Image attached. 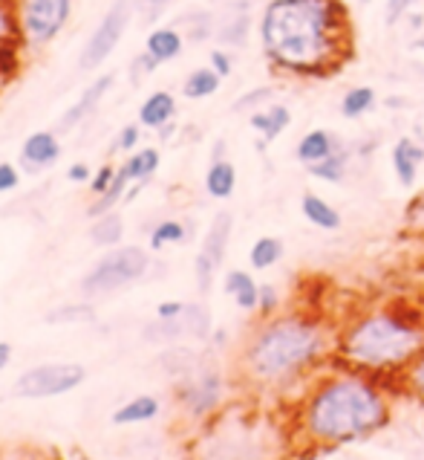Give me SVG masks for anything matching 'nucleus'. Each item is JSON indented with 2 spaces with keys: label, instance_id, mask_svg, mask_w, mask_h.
<instances>
[{
  "label": "nucleus",
  "instance_id": "obj_1",
  "mask_svg": "<svg viewBox=\"0 0 424 460\" xmlns=\"http://www.w3.org/2000/svg\"><path fill=\"white\" fill-rule=\"evenodd\" d=\"M260 38L269 61L295 75H333L352 56V21L343 0H272Z\"/></svg>",
  "mask_w": 424,
  "mask_h": 460
},
{
  "label": "nucleus",
  "instance_id": "obj_2",
  "mask_svg": "<svg viewBox=\"0 0 424 460\" xmlns=\"http://www.w3.org/2000/svg\"><path fill=\"white\" fill-rule=\"evenodd\" d=\"M387 417V402L373 383L361 376H341L326 379L312 394L303 426L309 438L321 443H352L381 429Z\"/></svg>",
  "mask_w": 424,
  "mask_h": 460
},
{
  "label": "nucleus",
  "instance_id": "obj_3",
  "mask_svg": "<svg viewBox=\"0 0 424 460\" xmlns=\"http://www.w3.org/2000/svg\"><path fill=\"white\" fill-rule=\"evenodd\" d=\"M343 357L364 367H399L424 350V313L407 301H393L355 322L341 341Z\"/></svg>",
  "mask_w": 424,
  "mask_h": 460
},
{
  "label": "nucleus",
  "instance_id": "obj_4",
  "mask_svg": "<svg viewBox=\"0 0 424 460\" xmlns=\"http://www.w3.org/2000/svg\"><path fill=\"white\" fill-rule=\"evenodd\" d=\"M321 353V327L307 315H286L272 322L248 348V367L260 379L298 374Z\"/></svg>",
  "mask_w": 424,
  "mask_h": 460
},
{
  "label": "nucleus",
  "instance_id": "obj_5",
  "mask_svg": "<svg viewBox=\"0 0 424 460\" xmlns=\"http://www.w3.org/2000/svg\"><path fill=\"white\" fill-rule=\"evenodd\" d=\"M148 270V255L142 252L139 246H125L118 252L101 258L92 272L84 279V293L96 296V293H110L125 287L130 281L142 279V272Z\"/></svg>",
  "mask_w": 424,
  "mask_h": 460
},
{
  "label": "nucleus",
  "instance_id": "obj_6",
  "mask_svg": "<svg viewBox=\"0 0 424 460\" xmlns=\"http://www.w3.org/2000/svg\"><path fill=\"white\" fill-rule=\"evenodd\" d=\"M134 6H136V0H116V4L104 12V18L99 21L96 32H92L90 41L84 44L82 58H78L82 70H96L99 64H104L110 58V52L118 47L122 35L127 32L130 18H134Z\"/></svg>",
  "mask_w": 424,
  "mask_h": 460
},
{
  "label": "nucleus",
  "instance_id": "obj_7",
  "mask_svg": "<svg viewBox=\"0 0 424 460\" xmlns=\"http://www.w3.org/2000/svg\"><path fill=\"white\" fill-rule=\"evenodd\" d=\"M73 0H21V32L32 44H49L70 21Z\"/></svg>",
  "mask_w": 424,
  "mask_h": 460
},
{
  "label": "nucleus",
  "instance_id": "obj_8",
  "mask_svg": "<svg viewBox=\"0 0 424 460\" xmlns=\"http://www.w3.org/2000/svg\"><path fill=\"white\" fill-rule=\"evenodd\" d=\"M87 371L82 365H41L26 371L18 383L15 394L23 400H44V397H58L64 391H73L75 385L84 383Z\"/></svg>",
  "mask_w": 424,
  "mask_h": 460
},
{
  "label": "nucleus",
  "instance_id": "obj_9",
  "mask_svg": "<svg viewBox=\"0 0 424 460\" xmlns=\"http://www.w3.org/2000/svg\"><path fill=\"white\" fill-rule=\"evenodd\" d=\"M231 215L220 212L211 223V229L203 241L200 255H196V281H200V290L208 293L211 281H214V272L220 270L222 258H225V246H229V234H231Z\"/></svg>",
  "mask_w": 424,
  "mask_h": 460
},
{
  "label": "nucleus",
  "instance_id": "obj_10",
  "mask_svg": "<svg viewBox=\"0 0 424 460\" xmlns=\"http://www.w3.org/2000/svg\"><path fill=\"white\" fill-rule=\"evenodd\" d=\"M113 87V75H101V78H96V82H92L87 90H84V96L78 99L73 108L61 116V122H58V130H64V134H67V130H73L78 122L84 119V116L96 108V104L101 102V96L108 93V90Z\"/></svg>",
  "mask_w": 424,
  "mask_h": 460
},
{
  "label": "nucleus",
  "instance_id": "obj_11",
  "mask_svg": "<svg viewBox=\"0 0 424 460\" xmlns=\"http://www.w3.org/2000/svg\"><path fill=\"white\" fill-rule=\"evenodd\" d=\"M61 146L56 142V137L41 130V134H32L30 139L23 142V165H30V171L47 168L58 160Z\"/></svg>",
  "mask_w": 424,
  "mask_h": 460
},
{
  "label": "nucleus",
  "instance_id": "obj_12",
  "mask_svg": "<svg viewBox=\"0 0 424 460\" xmlns=\"http://www.w3.org/2000/svg\"><path fill=\"white\" fill-rule=\"evenodd\" d=\"M424 160V148H419L413 139H399L393 148V168L402 186H413L419 174V163Z\"/></svg>",
  "mask_w": 424,
  "mask_h": 460
},
{
  "label": "nucleus",
  "instance_id": "obj_13",
  "mask_svg": "<svg viewBox=\"0 0 424 460\" xmlns=\"http://www.w3.org/2000/svg\"><path fill=\"white\" fill-rule=\"evenodd\" d=\"M225 293L234 296L237 307H243V310H255L260 301V287L251 281L248 272H240V270L225 275Z\"/></svg>",
  "mask_w": 424,
  "mask_h": 460
},
{
  "label": "nucleus",
  "instance_id": "obj_14",
  "mask_svg": "<svg viewBox=\"0 0 424 460\" xmlns=\"http://www.w3.org/2000/svg\"><path fill=\"white\" fill-rule=\"evenodd\" d=\"M335 151V139L326 134V130H309L307 137L298 142V160L303 165H312V163H321L326 160L329 154Z\"/></svg>",
  "mask_w": 424,
  "mask_h": 460
},
{
  "label": "nucleus",
  "instance_id": "obj_15",
  "mask_svg": "<svg viewBox=\"0 0 424 460\" xmlns=\"http://www.w3.org/2000/svg\"><path fill=\"white\" fill-rule=\"evenodd\" d=\"M144 52H151V56L162 64V61H170L177 58L182 52V35L177 30H170V26H162V30H153L148 35V44H144Z\"/></svg>",
  "mask_w": 424,
  "mask_h": 460
},
{
  "label": "nucleus",
  "instance_id": "obj_16",
  "mask_svg": "<svg viewBox=\"0 0 424 460\" xmlns=\"http://www.w3.org/2000/svg\"><path fill=\"white\" fill-rule=\"evenodd\" d=\"M300 208H303V215H307L309 223H315L317 229H338L341 226V215L335 212V206H329L324 197H317V194H303V200H300Z\"/></svg>",
  "mask_w": 424,
  "mask_h": 460
},
{
  "label": "nucleus",
  "instance_id": "obj_17",
  "mask_svg": "<svg viewBox=\"0 0 424 460\" xmlns=\"http://www.w3.org/2000/svg\"><path fill=\"white\" fill-rule=\"evenodd\" d=\"M174 111H177L174 96L165 93V90H159V93H153L148 102L142 104L139 119H142V125H148V128H162L170 116H174Z\"/></svg>",
  "mask_w": 424,
  "mask_h": 460
},
{
  "label": "nucleus",
  "instance_id": "obj_18",
  "mask_svg": "<svg viewBox=\"0 0 424 460\" xmlns=\"http://www.w3.org/2000/svg\"><path fill=\"white\" fill-rule=\"evenodd\" d=\"M234 182H237V171L231 163L225 160H214L205 174V189L211 197H217V200H225V197H231L234 191Z\"/></svg>",
  "mask_w": 424,
  "mask_h": 460
},
{
  "label": "nucleus",
  "instance_id": "obj_19",
  "mask_svg": "<svg viewBox=\"0 0 424 460\" xmlns=\"http://www.w3.org/2000/svg\"><path fill=\"white\" fill-rule=\"evenodd\" d=\"M248 122H251V128H257V130H260L263 139L272 142V139H277V137H281L283 130L289 128L291 116H289V111L283 108V104H274V108H269L266 113H255Z\"/></svg>",
  "mask_w": 424,
  "mask_h": 460
},
{
  "label": "nucleus",
  "instance_id": "obj_20",
  "mask_svg": "<svg viewBox=\"0 0 424 460\" xmlns=\"http://www.w3.org/2000/svg\"><path fill=\"white\" fill-rule=\"evenodd\" d=\"M159 411V402L153 397H136L134 402L122 405L116 414H113V423L116 426H127V423H144V420H153Z\"/></svg>",
  "mask_w": 424,
  "mask_h": 460
},
{
  "label": "nucleus",
  "instance_id": "obj_21",
  "mask_svg": "<svg viewBox=\"0 0 424 460\" xmlns=\"http://www.w3.org/2000/svg\"><path fill=\"white\" fill-rule=\"evenodd\" d=\"M220 73L211 67V70H194L188 75V82H185L182 93L188 99H205V96H214L220 90Z\"/></svg>",
  "mask_w": 424,
  "mask_h": 460
},
{
  "label": "nucleus",
  "instance_id": "obj_22",
  "mask_svg": "<svg viewBox=\"0 0 424 460\" xmlns=\"http://www.w3.org/2000/svg\"><path fill=\"white\" fill-rule=\"evenodd\" d=\"M309 174L317 177V180H326V182H338L343 180V174H347V151H333L326 156V160L321 163H312L309 165Z\"/></svg>",
  "mask_w": 424,
  "mask_h": 460
},
{
  "label": "nucleus",
  "instance_id": "obj_23",
  "mask_svg": "<svg viewBox=\"0 0 424 460\" xmlns=\"http://www.w3.org/2000/svg\"><path fill=\"white\" fill-rule=\"evenodd\" d=\"M373 104H376V90L373 87H352L341 102V113L347 116V119H358V116H364L369 108H373Z\"/></svg>",
  "mask_w": 424,
  "mask_h": 460
},
{
  "label": "nucleus",
  "instance_id": "obj_24",
  "mask_svg": "<svg viewBox=\"0 0 424 460\" xmlns=\"http://www.w3.org/2000/svg\"><path fill=\"white\" fill-rule=\"evenodd\" d=\"M248 258H251V267L255 270H269L283 258V243L277 238H260L255 246H251Z\"/></svg>",
  "mask_w": 424,
  "mask_h": 460
},
{
  "label": "nucleus",
  "instance_id": "obj_25",
  "mask_svg": "<svg viewBox=\"0 0 424 460\" xmlns=\"http://www.w3.org/2000/svg\"><path fill=\"white\" fill-rule=\"evenodd\" d=\"M217 397H220V379H217V374H205L203 383L188 394V402L196 414H203L217 402Z\"/></svg>",
  "mask_w": 424,
  "mask_h": 460
},
{
  "label": "nucleus",
  "instance_id": "obj_26",
  "mask_svg": "<svg viewBox=\"0 0 424 460\" xmlns=\"http://www.w3.org/2000/svg\"><path fill=\"white\" fill-rule=\"evenodd\" d=\"M122 232H125V226H122V217L118 215H104L96 226H92V243H99V246H113V243H118L122 241Z\"/></svg>",
  "mask_w": 424,
  "mask_h": 460
},
{
  "label": "nucleus",
  "instance_id": "obj_27",
  "mask_svg": "<svg viewBox=\"0 0 424 460\" xmlns=\"http://www.w3.org/2000/svg\"><path fill=\"white\" fill-rule=\"evenodd\" d=\"M127 182H130V174H127V168H122V171H118V174L113 177L110 189L104 191V194H99V203H96V206H90V212H87V215L99 217V215H104V212H110L113 203L125 194V186H127Z\"/></svg>",
  "mask_w": 424,
  "mask_h": 460
},
{
  "label": "nucleus",
  "instance_id": "obj_28",
  "mask_svg": "<svg viewBox=\"0 0 424 460\" xmlns=\"http://www.w3.org/2000/svg\"><path fill=\"white\" fill-rule=\"evenodd\" d=\"M125 168H127L130 180H148V177L153 174V171L159 168V151L144 148V151L134 154V160H130Z\"/></svg>",
  "mask_w": 424,
  "mask_h": 460
},
{
  "label": "nucleus",
  "instance_id": "obj_29",
  "mask_svg": "<svg viewBox=\"0 0 424 460\" xmlns=\"http://www.w3.org/2000/svg\"><path fill=\"white\" fill-rule=\"evenodd\" d=\"M248 15H246V9L237 15L234 21H229L220 30V41H225V44H246V38H248Z\"/></svg>",
  "mask_w": 424,
  "mask_h": 460
},
{
  "label": "nucleus",
  "instance_id": "obj_30",
  "mask_svg": "<svg viewBox=\"0 0 424 460\" xmlns=\"http://www.w3.org/2000/svg\"><path fill=\"white\" fill-rule=\"evenodd\" d=\"M185 238V226L177 220H165V223H159V226L153 229V249H162L165 243H179Z\"/></svg>",
  "mask_w": 424,
  "mask_h": 460
},
{
  "label": "nucleus",
  "instance_id": "obj_31",
  "mask_svg": "<svg viewBox=\"0 0 424 460\" xmlns=\"http://www.w3.org/2000/svg\"><path fill=\"white\" fill-rule=\"evenodd\" d=\"M92 307L87 305H70V307H61V310H52L47 315V322L49 324H58V322H90L92 319Z\"/></svg>",
  "mask_w": 424,
  "mask_h": 460
},
{
  "label": "nucleus",
  "instance_id": "obj_32",
  "mask_svg": "<svg viewBox=\"0 0 424 460\" xmlns=\"http://www.w3.org/2000/svg\"><path fill=\"white\" fill-rule=\"evenodd\" d=\"M277 305H281V298H277V290H274V287H272V284L260 287V301H257L260 313H263V315H272V313L277 310Z\"/></svg>",
  "mask_w": 424,
  "mask_h": 460
},
{
  "label": "nucleus",
  "instance_id": "obj_33",
  "mask_svg": "<svg viewBox=\"0 0 424 460\" xmlns=\"http://www.w3.org/2000/svg\"><path fill=\"white\" fill-rule=\"evenodd\" d=\"M18 67V52L12 44H0V75H6Z\"/></svg>",
  "mask_w": 424,
  "mask_h": 460
},
{
  "label": "nucleus",
  "instance_id": "obj_34",
  "mask_svg": "<svg viewBox=\"0 0 424 460\" xmlns=\"http://www.w3.org/2000/svg\"><path fill=\"white\" fill-rule=\"evenodd\" d=\"M18 32V26H15V21H12V15H9V9L0 4V44H6L9 41V35H15Z\"/></svg>",
  "mask_w": 424,
  "mask_h": 460
},
{
  "label": "nucleus",
  "instance_id": "obj_35",
  "mask_svg": "<svg viewBox=\"0 0 424 460\" xmlns=\"http://www.w3.org/2000/svg\"><path fill=\"white\" fill-rule=\"evenodd\" d=\"M410 383H413L416 391L424 394V350L413 359V365H410Z\"/></svg>",
  "mask_w": 424,
  "mask_h": 460
},
{
  "label": "nucleus",
  "instance_id": "obj_36",
  "mask_svg": "<svg viewBox=\"0 0 424 460\" xmlns=\"http://www.w3.org/2000/svg\"><path fill=\"white\" fill-rule=\"evenodd\" d=\"M269 96H272V87H260V90H251L248 96H243L240 102L234 104V111H246V108H251V104H257V102L269 99Z\"/></svg>",
  "mask_w": 424,
  "mask_h": 460
},
{
  "label": "nucleus",
  "instance_id": "obj_37",
  "mask_svg": "<svg viewBox=\"0 0 424 460\" xmlns=\"http://www.w3.org/2000/svg\"><path fill=\"white\" fill-rule=\"evenodd\" d=\"M113 177H116V171L110 168V165H104L99 174H96V180H92V191L96 194H104L110 189V182H113Z\"/></svg>",
  "mask_w": 424,
  "mask_h": 460
},
{
  "label": "nucleus",
  "instance_id": "obj_38",
  "mask_svg": "<svg viewBox=\"0 0 424 460\" xmlns=\"http://www.w3.org/2000/svg\"><path fill=\"white\" fill-rule=\"evenodd\" d=\"M211 67H214L222 78L231 75V56H225L222 49H214L211 52Z\"/></svg>",
  "mask_w": 424,
  "mask_h": 460
},
{
  "label": "nucleus",
  "instance_id": "obj_39",
  "mask_svg": "<svg viewBox=\"0 0 424 460\" xmlns=\"http://www.w3.org/2000/svg\"><path fill=\"white\" fill-rule=\"evenodd\" d=\"M15 186H18V171L9 163H4L0 165V191H12Z\"/></svg>",
  "mask_w": 424,
  "mask_h": 460
},
{
  "label": "nucleus",
  "instance_id": "obj_40",
  "mask_svg": "<svg viewBox=\"0 0 424 460\" xmlns=\"http://www.w3.org/2000/svg\"><path fill=\"white\" fill-rule=\"evenodd\" d=\"M139 142V128L136 125H127L125 130H122V137H118V148L122 151H130Z\"/></svg>",
  "mask_w": 424,
  "mask_h": 460
},
{
  "label": "nucleus",
  "instance_id": "obj_41",
  "mask_svg": "<svg viewBox=\"0 0 424 460\" xmlns=\"http://www.w3.org/2000/svg\"><path fill=\"white\" fill-rule=\"evenodd\" d=\"M182 313H185V305H179V301H165V305L159 307V319H179Z\"/></svg>",
  "mask_w": 424,
  "mask_h": 460
},
{
  "label": "nucleus",
  "instance_id": "obj_42",
  "mask_svg": "<svg viewBox=\"0 0 424 460\" xmlns=\"http://www.w3.org/2000/svg\"><path fill=\"white\" fill-rule=\"evenodd\" d=\"M413 0H390V9H387V23H395V18H402L404 12L410 9Z\"/></svg>",
  "mask_w": 424,
  "mask_h": 460
},
{
  "label": "nucleus",
  "instance_id": "obj_43",
  "mask_svg": "<svg viewBox=\"0 0 424 460\" xmlns=\"http://www.w3.org/2000/svg\"><path fill=\"white\" fill-rule=\"evenodd\" d=\"M168 4H170V0H144V18H148V21L159 18Z\"/></svg>",
  "mask_w": 424,
  "mask_h": 460
},
{
  "label": "nucleus",
  "instance_id": "obj_44",
  "mask_svg": "<svg viewBox=\"0 0 424 460\" xmlns=\"http://www.w3.org/2000/svg\"><path fill=\"white\" fill-rule=\"evenodd\" d=\"M70 180H73V182H84V180H90V168H87L84 163H75V165L70 168Z\"/></svg>",
  "mask_w": 424,
  "mask_h": 460
},
{
  "label": "nucleus",
  "instance_id": "obj_45",
  "mask_svg": "<svg viewBox=\"0 0 424 460\" xmlns=\"http://www.w3.org/2000/svg\"><path fill=\"white\" fill-rule=\"evenodd\" d=\"M9 357H12V348L6 345V341H0V371L9 365Z\"/></svg>",
  "mask_w": 424,
  "mask_h": 460
},
{
  "label": "nucleus",
  "instance_id": "obj_46",
  "mask_svg": "<svg viewBox=\"0 0 424 460\" xmlns=\"http://www.w3.org/2000/svg\"><path fill=\"white\" fill-rule=\"evenodd\" d=\"M413 47H416V49H424V35H421V38H419V41H416V44H413Z\"/></svg>",
  "mask_w": 424,
  "mask_h": 460
}]
</instances>
